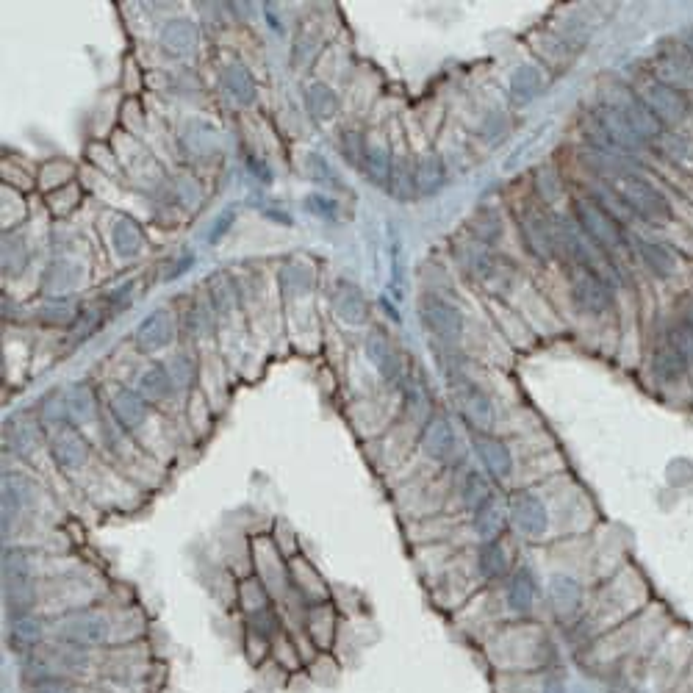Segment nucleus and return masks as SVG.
<instances>
[{
	"instance_id": "58",
	"label": "nucleus",
	"mask_w": 693,
	"mask_h": 693,
	"mask_svg": "<svg viewBox=\"0 0 693 693\" xmlns=\"http://www.w3.org/2000/svg\"><path fill=\"white\" fill-rule=\"evenodd\" d=\"M630 693H652V691H649V688H633Z\"/></svg>"
},
{
	"instance_id": "7",
	"label": "nucleus",
	"mask_w": 693,
	"mask_h": 693,
	"mask_svg": "<svg viewBox=\"0 0 693 693\" xmlns=\"http://www.w3.org/2000/svg\"><path fill=\"white\" fill-rule=\"evenodd\" d=\"M56 638L64 646H75V649H92V646L106 644L109 638V621L103 613L95 610H75L67 613L64 619L56 624Z\"/></svg>"
},
{
	"instance_id": "22",
	"label": "nucleus",
	"mask_w": 693,
	"mask_h": 693,
	"mask_svg": "<svg viewBox=\"0 0 693 693\" xmlns=\"http://www.w3.org/2000/svg\"><path fill=\"white\" fill-rule=\"evenodd\" d=\"M31 502V483L23 475H3V499H0V516H3V535L12 533L14 524L20 522L25 505Z\"/></svg>"
},
{
	"instance_id": "37",
	"label": "nucleus",
	"mask_w": 693,
	"mask_h": 693,
	"mask_svg": "<svg viewBox=\"0 0 693 693\" xmlns=\"http://www.w3.org/2000/svg\"><path fill=\"white\" fill-rule=\"evenodd\" d=\"M544 86H547L544 73H541L535 64H524V67H519V70L513 73L511 95L516 103H530V100H535L541 95Z\"/></svg>"
},
{
	"instance_id": "13",
	"label": "nucleus",
	"mask_w": 693,
	"mask_h": 693,
	"mask_svg": "<svg viewBox=\"0 0 693 693\" xmlns=\"http://www.w3.org/2000/svg\"><path fill=\"white\" fill-rule=\"evenodd\" d=\"M508 516H511L513 527L524 535V538H544L549 533V524H552V516H549V508L544 499L533 494V491H519L513 494L511 505H508Z\"/></svg>"
},
{
	"instance_id": "35",
	"label": "nucleus",
	"mask_w": 693,
	"mask_h": 693,
	"mask_svg": "<svg viewBox=\"0 0 693 693\" xmlns=\"http://www.w3.org/2000/svg\"><path fill=\"white\" fill-rule=\"evenodd\" d=\"M414 183L419 195L430 197L436 195V192H441L444 183H447V167H444V161L436 159V156H427V159L419 161L414 167Z\"/></svg>"
},
{
	"instance_id": "2",
	"label": "nucleus",
	"mask_w": 693,
	"mask_h": 693,
	"mask_svg": "<svg viewBox=\"0 0 693 693\" xmlns=\"http://www.w3.org/2000/svg\"><path fill=\"white\" fill-rule=\"evenodd\" d=\"M574 222L602 256L619 253L627 247V228L608 206H602L594 197H580L574 203Z\"/></svg>"
},
{
	"instance_id": "20",
	"label": "nucleus",
	"mask_w": 693,
	"mask_h": 693,
	"mask_svg": "<svg viewBox=\"0 0 693 693\" xmlns=\"http://www.w3.org/2000/svg\"><path fill=\"white\" fill-rule=\"evenodd\" d=\"M547 599L558 619H574L583 610V585L572 574H555L547 585Z\"/></svg>"
},
{
	"instance_id": "51",
	"label": "nucleus",
	"mask_w": 693,
	"mask_h": 693,
	"mask_svg": "<svg viewBox=\"0 0 693 693\" xmlns=\"http://www.w3.org/2000/svg\"><path fill=\"white\" fill-rule=\"evenodd\" d=\"M233 219H236V211H222L217 217V222H214V231H208L206 233V242L208 244H217L225 233L231 231V225H233Z\"/></svg>"
},
{
	"instance_id": "23",
	"label": "nucleus",
	"mask_w": 693,
	"mask_h": 693,
	"mask_svg": "<svg viewBox=\"0 0 693 693\" xmlns=\"http://www.w3.org/2000/svg\"><path fill=\"white\" fill-rule=\"evenodd\" d=\"M3 441H6V447H9L14 455L31 458V455L39 450V441H42L39 425L28 414L9 416L6 425H3Z\"/></svg>"
},
{
	"instance_id": "38",
	"label": "nucleus",
	"mask_w": 693,
	"mask_h": 693,
	"mask_svg": "<svg viewBox=\"0 0 693 693\" xmlns=\"http://www.w3.org/2000/svg\"><path fill=\"white\" fill-rule=\"evenodd\" d=\"M394 164L389 147L386 145H366L364 172L375 186H391V175H394Z\"/></svg>"
},
{
	"instance_id": "44",
	"label": "nucleus",
	"mask_w": 693,
	"mask_h": 693,
	"mask_svg": "<svg viewBox=\"0 0 693 693\" xmlns=\"http://www.w3.org/2000/svg\"><path fill=\"white\" fill-rule=\"evenodd\" d=\"M666 339L677 347V353L688 361V366H693V325L677 319V322L669 328V336H666Z\"/></svg>"
},
{
	"instance_id": "55",
	"label": "nucleus",
	"mask_w": 693,
	"mask_h": 693,
	"mask_svg": "<svg viewBox=\"0 0 693 693\" xmlns=\"http://www.w3.org/2000/svg\"><path fill=\"white\" fill-rule=\"evenodd\" d=\"M247 170H253V172H256V175H261L264 181H269V178H272L267 167H264V164H261V161H258V159H247Z\"/></svg>"
},
{
	"instance_id": "41",
	"label": "nucleus",
	"mask_w": 693,
	"mask_h": 693,
	"mask_svg": "<svg viewBox=\"0 0 693 693\" xmlns=\"http://www.w3.org/2000/svg\"><path fill=\"white\" fill-rule=\"evenodd\" d=\"M225 89L242 106H250L256 100V81H253V75L247 73V67H242V64H231L225 70Z\"/></svg>"
},
{
	"instance_id": "48",
	"label": "nucleus",
	"mask_w": 693,
	"mask_h": 693,
	"mask_svg": "<svg viewBox=\"0 0 693 693\" xmlns=\"http://www.w3.org/2000/svg\"><path fill=\"white\" fill-rule=\"evenodd\" d=\"M275 627H278V619H275L267 608L250 613V630L256 635H261V638H272V635H275Z\"/></svg>"
},
{
	"instance_id": "9",
	"label": "nucleus",
	"mask_w": 693,
	"mask_h": 693,
	"mask_svg": "<svg viewBox=\"0 0 693 693\" xmlns=\"http://www.w3.org/2000/svg\"><path fill=\"white\" fill-rule=\"evenodd\" d=\"M452 389H455V400H458V408H461L469 430L491 433L497 425V405L491 400V394L469 377H463L461 383H455Z\"/></svg>"
},
{
	"instance_id": "50",
	"label": "nucleus",
	"mask_w": 693,
	"mask_h": 693,
	"mask_svg": "<svg viewBox=\"0 0 693 693\" xmlns=\"http://www.w3.org/2000/svg\"><path fill=\"white\" fill-rule=\"evenodd\" d=\"M344 156L353 161L355 167H364V156H366L364 136L347 134V139H344Z\"/></svg>"
},
{
	"instance_id": "28",
	"label": "nucleus",
	"mask_w": 693,
	"mask_h": 693,
	"mask_svg": "<svg viewBox=\"0 0 693 693\" xmlns=\"http://www.w3.org/2000/svg\"><path fill=\"white\" fill-rule=\"evenodd\" d=\"M111 244H114V253H117V256L131 261V258L142 256V250H145V233H142L136 219L120 214V217L114 219V225H111Z\"/></svg>"
},
{
	"instance_id": "30",
	"label": "nucleus",
	"mask_w": 693,
	"mask_h": 693,
	"mask_svg": "<svg viewBox=\"0 0 693 693\" xmlns=\"http://www.w3.org/2000/svg\"><path fill=\"white\" fill-rule=\"evenodd\" d=\"M42 638H45V627H42V621L34 613L14 616L12 627H9V644H12L14 652H20V655L28 652L31 655L42 644Z\"/></svg>"
},
{
	"instance_id": "33",
	"label": "nucleus",
	"mask_w": 693,
	"mask_h": 693,
	"mask_svg": "<svg viewBox=\"0 0 693 693\" xmlns=\"http://www.w3.org/2000/svg\"><path fill=\"white\" fill-rule=\"evenodd\" d=\"M655 145L674 167H680V170H685L688 175H693V136L666 131V134L657 139Z\"/></svg>"
},
{
	"instance_id": "1",
	"label": "nucleus",
	"mask_w": 693,
	"mask_h": 693,
	"mask_svg": "<svg viewBox=\"0 0 693 693\" xmlns=\"http://www.w3.org/2000/svg\"><path fill=\"white\" fill-rule=\"evenodd\" d=\"M610 186H613V195L619 200V206L627 214L652 222V225H663L671 219V200L663 189H657L655 183L644 175L619 170L610 178Z\"/></svg>"
},
{
	"instance_id": "52",
	"label": "nucleus",
	"mask_w": 693,
	"mask_h": 693,
	"mask_svg": "<svg viewBox=\"0 0 693 693\" xmlns=\"http://www.w3.org/2000/svg\"><path fill=\"white\" fill-rule=\"evenodd\" d=\"M28 693H78V691H75L70 682H64L61 677H53V680L34 682Z\"/></svg>"
},
{
	"instance_id": "56",
	"label": "nucleus",
	"mask_w": 693,
	"mask_h": 693,
	"mask_svg": "<svg viewBox=\"0 0 693 693\" xmlns=\"http://www.w3.org/2000/svg\"><path fill=\"white\" fill-rule=\"evenodd\" d=\"M680 319H682V322H688V325H693V297H688V300L682 303Z\"/></svg>"
},
{
	"instance_id": "54",
	"label": "nucleus",
	"mask_w": 693,
	"mask_h": 693,
	"mask_svg": "<svg viewBox=\"0 0 693 693\" xmlns=\"http://www.w3.org/2000/svg\"><path fill=\"white\" fill-rule=\"evenodd\" d=\"M541 693H569L566 682L560 680L558 674H547L544 682H541Z\"/></svg>"
},
{
	"instance_id": "57",
	"label": "nucleus",
	"mask_w": 693,
	"mask_h": 693,
	"mask_svg": "<svg viewBox=\"0 0 693 693\" xmlns=\"http://www.w3.org/2000/svg\"><path fill=\"white\" fill-rule=\"evenodd\" d=\"M680 42H682V45H685V48L691 50V56H693V28H688V31L682 34Z\"/></svg>"
},
{
	"instance_id": "45",
	"label": "nucleus",
	"mask_w": 693,
	"mask_h": 693,
	"mask_svg": "<svg viewBox=\"0 0 693 693\" xmlns=\"http://www.w3.org/2000/svg\"><path fill=\"white\" fill-rule=\"evenodd\" d=\"M39 317H42V322H48V325H70V322H78L75 308L67 303V300H50V303L39 311Z\"/></svg>"
},
{
	"instance_id": "15",
	"label": "nucleus",
	"mask_w": 693,
	"mask_h": 693,
	"mask_svg": "<svg viewBox=\"0 0 693 693\" xmlns=\"http://www.w3.org/2000/svg\"><path fill=\"white\" fill-rule=\"evenodd\" d=\"M472 447H475L477 458L483 463L486 472L494 483H502L513 475V452L508 441H502L494 433H475L472 430Z\"/></svg>"
},
{
	"instance_id": "31",
	"label": "nucleus",
	"mask_w": 693,
	"mask_h": 693,
	"mask_svg": "<svg viewBox=\"0 0 693 693\" xmlns=\"http://www.w3.org/2000/svg\"><path fill=\"white\" fill-rule=\"evenodd\" d=\"M197 42H200V34H197L195 23L189 20H170L161 28V45L172 56H189L197 48Z\"/></svg>"
},
{
	"instance_id": "6",
	"label": "nucleus",
	"mask_w": 693,
	"mask_h": 693,
	"mask_svg": "<svg viewBox=\"0 0 693 693\" xmlns=\"http://www.w3.org/2000/svg\"><path fill=\"white\" fill-rule=\"evenodd\" d=\"M419 317H422V325H425L433 336H436L441 344H458V339L463 336V314L458 305L441 297L436 292H425L419 297Z\"/></svg>"
},
{
	"instance_id": "29",
	"label": "nucleus",
	"mask_w": 693,
	"mask_h": 693,
	"mask_svg": "<svg viewBox=\"0 0 693 693\" xmlns=\"http://www.w3.org/2000/svg\"><path fill=\"white\" fill-rule=\"evenodd\" d=\"M508 519H511V516L505 513V508L499 505L497 499H491L483 508H477V511L472 513V530H475V535L480 538V544H483V541H499L502 533H505V527H508Z\"/></svg>"
},
{
	"instance_id": "34",
	"label": "nucleus",
	"mask_w": 693,
	"mask_h": 693,
	"mask_svg": "<svg viewBox=\"0 0 693 693\" xmlns=\"http://www.w3.org/2000/svg\"><path fill=\"white\" fill-rule=\"evenodd\" d=\"M175 386H178V383H175V377H172L170 366L153 364L150 369L142 372V377H139V391H142L145 400H170Z\"/></svg>"
},
{
	"instance_id": "47",
	"label": "nucleus",
	"mask_w": 693,
	"mask_h": 693,
	"mask_svg": "<svg viewBox=\"0 0 693 693\" xmlns=\"http://www.w3.org/2000/svg\"><path fill=\"white\" fill-rule=\"evenodd\" d=\"M305 208L322 219H339V203L325 195H308L305 197Z\"/></svg>"
},
{
	"instance_id": "16",
	"label": "nucleus",
	"mask_w": 693,
	"mask_h": 693,
	"mask_svg": "<svg viewBox=\"0 0 693 693\" xmlns=\"http://www.w3.org/2000/svg\"><path fill=\"white\" fill-rule=\"evenodd\" d=\"M522 225V239L524 247L533 253L538 261H552L558 256V242H555V228H552V219H547L538 211H527L519 219Z\"/></svg>"
},
{
	"instance_id": "10",
	"label": "nucleus",
	"mask_w": 693,
	"mask_h": 693,
	"mask_svg": "<svg viewBox=\"0 0 693 693\" xmlns=\"http://www.w3.org/2000/svg\"><path fill=\"white\" fill-rule=\"evenodd\" d=\"M422 450L430 461L455 463L461 458V438L447 414H430L422 427Z\"/></svg>"
},
{
	"instance_id": "53",
	"label": "nucleus",
	"mask_w": 693,
	"mask_h": 693,
	"mask_svg": "<svg viewBox=\"0 0 693 693\" xmlns=\"http://www.w3.org/2000/svg\"><path fill=\"white\" fill-rule=\"evenodd\" d=\"M131 292H134V283H122L120 289H114V292L109 294V305L111 308H125V305L131 303Z\"/></svg>"
},
{
	"instance_id": "43",
	"label": "nucleus",
	"mask_w": 693,
	"mask_h": 693,
	"mask_svg": "<svg viewBox=\"0 0 693 693\" xmlns=\"http://www.w3.org/2000/svg\"><path fill=\"white\" fill-rule=\"evenodd\" d=\"M39 416H42V422L48 425V430L50 427L70 422V416H67V397H64L61 391L45 394L42 402H39Z\"/></svg>"
},
{
	"instance_id": "3",
	"label": "nucleus",
	"mask_w": 693,
	"mask_h": 693,
	"mask_svg": "<svg viewBox=\"0 0 693 693\" xmlns=\"http://www.w3.org/2000/svg\"><path fill=\"white\" fill-rule=\"evenodd\" d=\"M3 599L9 616H25L37 605V583L31 572V558L23 549L3 552Z\"/></svg>"
},
{
	"instance_id": "49",
	"label": "nucleus",
	"mask_w": 693,
	"mask_h": 693,
	"mask_svg": "<svg viewBox=\"0 0 693 693\" xmlns=\"http://www.w3.org/2000/svg\"><path fill=\"white\" fill-rule=\"evenodd\" d=\"M308 172H311V178L317 183H322V181H328L330 186H339L336 183V175H333V170H330V164L322 156H317V153H311L308 156Z\"/></svg>"
},
{
	"instance_id": "18",
	"label": "nucleus",
	"mask_w": 693,
	"mask_h": 693,
	"mask_svg": "<svg viewBox=\"0 0 693 693\" xmlns=\"http://www.w3.org/2000/svg\"><path fill=\"white\" fill-rule=\"evenodd\" d=\"M366 358L372 361V366L377 369V375L383 377L386 383H400L402 380V361L400 353L394 350L391 339L383 333V330H372L366 336Z\"/></svg>"
},
{
	"instance_id": "26",
	"label": "nucleus",
	"mask_w": 693,
	"mask_h": 693,
	"mask_svg": "<svg viewBox=\"0 0 693 693\" xmlns=\"http://www.w3.org/2000/svg\"><path fill=\"white\" fill-rule=\"evenodd\" d=\"M333 305H336V314H339L341 322L350 325V328L364 325L366 317H369V305H366L364 292H361V286H355L353 280H339L336 283Z\"/></svg>"
},
{
	"instance_id": "25",
	"label": "nucleus",
	"mask_w": 693,
	"mask_h": 693,
	"mask_svg": "<svg viewBox=\"0 0 693 693\" xmlns=\"http://www.w3.org/2000/svg\"><path fill=\"white\" fill-rule=\"evenodd\" d=\"M147 414H150V405L142 397V391L134 389H120L114 397H111V416L114 422L122 427V430H136V427L145 425Z\"/></svg>"
},
{
	"instance_id": "40",
	"label": "nucleus",
	"mask_w": 693,
	"mask_h": 693,
	"mask_svg": "<svg viewBox=\"0 0 693 693\" xmlns=\"http://www.w3.org/2000/svg\"><path fill=\"white\" fill-rule=\"evenodd\" d=\"M305 109L314 120H330L339 109V98L328 84H311L305 89Z\"/></svg>"
},
{
	"instance_id": "36",
	"label": "nucleus",
	"mask_w": 693,
	"mask_h": 693,
	"mask_svg": "<svg viewBox=\"0 0 693 693\" xmlns=\"http://www.w3.org/2000/svg\"><path fill=\"white\" fill-rule=\"evenodd\" d=\"M491 483H494V480H491L486 472H477V469L466 472V475H463V480H461V502L463 505L475 513L477 508H483L486 502H491V499H494Z\"/></svg>"
},
{
	"instance_id": "39",
	"label": "nucleus",
	"mask_w": 693,
	"mask_h": 693,
	"mask_svg": "<svg viewBox=\"0 0 693 693\" xmlns=\"http://www.w3.org/2000/svg\"><path fill=\"white\" fill-rule=\"evenodd\" d=\"M461 261L466 272L477 280H491L497 275V258L491 256L486 244H466L461 250Z\"/></svg>"
},
{
	"instance_id": "11",
	"label": "nucleus",
	"mask_w": 693,
	"mask_h": 693,
	"mask_svg": "<svg viewBox=\"0 0 693 693\" xmlns=\"http://www.w3.org/2000/svg\"><path fill=\"white\" fill-rule=\"evenodd\" d=\"M657 81L674 86V89H682L688 92L693 89V56L691 50L682 45L680 39H671V42H660L655 56V73H652Z\"/></svg>"
},
{
	"instance_id": "5",
	"label": "nucleus",
	"mask_w": 693,
	"mask_h": 693,
	"mask_svg": "<svg viewBox=\"0 0 693 693\" xmlns=\"http://www.w3.org/2000/svg\"><path fill=\"white\" fill-rule=\"evenodd\" d=\"M605 103H608L610 109L619 111L621 117L633 125V131L644 139L646 145H649V142L655 145L657 139L666 134V128L660 125V120L649 111V106L641 100V95H638L635 89H630V86H613L608 95H605Z\"/></svg>"
},
{
	"instance_id": "4",
	"label": "nucleus",
	"mask_w": 693,
	"mask_h": 693,
	"mask_svg": "<svg viewBox=\"0 0 693 693\" xmlns=\"http://www.w3.org/2000/svg\"><path fill=\"white\" fill-rule=\"evenodd\" d=\"M638 95H641V100L649 106V111L655 114L666 131L669 128H680L682 122L691 117V98H688V92L657 81L655 75L646 78L644 86L638 89Z\"/></svg>"
},
{
	"instance_id": "14",
	"label": "nucleus",
	"mask_w": 693,
	"mask_h": 693,
	"mask_svg": "<svg viewBox=\"0 0 693 693\" xmlns=\"http://www.w3.org/2000/svg\"><path fill=\"white\" fill-rule=\"evenodd\" d=\"M48 444L56 463H59L61 469H67V472L81 469L86 463V458H89V444H86V438L81 436V430H78V425H73V422L50 427Z\"/></svg>"
},
{
	"instance_id": "46",
	"label": "nucleus",
	"mask_w": 693,
	"mask_h": 693,
	"mask_svg": "<svg viewBox=\"0 0 693 693\" xmlns=\"http://www.w3.org/2000/svg\"><path fill=\"white\" fill-rule=\"evenodd\" d=\"M280 280H283V289H286L289 294H305L308 289H311V272H305L303 267H292V264H286Z\"/></svg>"
},
{
	"instance_id": "21",
	"label": "nucleus",
	"mask_w": 693,
	"mask_h": 693,
	"mask_svg": "<svg viewBox=\"0 0 693 693\" xmlns=\"http://www.w3.org/2000/svg\"><path fill=\"white\" fill-rule=\"evenodd\" d=\"M635 250H638V258L644 261L646 272L657 280H671L677 278L680 272V258L671 250L669 244L655 242V239H635Z\"/></svg>"
},
{
	"instance_id": "42",
	"label": "nucleus",
	"mask_w": 693,
	"mask_h": 693,
	"mask_svg": "<svg viewBox=\"0 0 693 693\" xmlns=\"http://www.w3.org/2000/svg\"><path fill=\"white\" fill-rule=\"evenodd\" d=\"M469 231L475 236L477 244H497L502 239V219L494 214V211H480L472 222H469Z\"/></svg>"
},
{
	"instance_id": "32",
	"label": "nucleus",
	"mask_w": 693,
	"mask_h": 693,
	"mask_svg": "<svg viewBox=\"0 0 693 693\" xmlns=\"http://www.w3.org/2000/svg\"><path fill=\"white\" fill-rule=\"evenodd\" d=\"M67 397V416L73 425H86L92 422L98 414V402H95V391L89 383H73L70 389L64 391Z\"/></svg>"
},
{
	"instance_id": "12",
	"label": "nucleus",
	"mask_w": 693,
	"mask_h": 693,
	"mask_svg": "<svg viewBox=\"0 0 693 693\" xmlns=\"http://www.w3.org/2000/svg\"><path fill=\"white\" fill-rule=\"evenodd\" d=\"M594 125L596 139H602L599 150H605V145H608V150H616V153H638L646 145L644 139L633 131V125L624 120L619 111L610 109L608 103H602L594 111Z\"/></svg>"
},
{
	"instance_id": "19",
	"label": "nucleus",
	"mask_w": 693,
	"mask_h": 693,
	"mask_svg": "<svg viewBox=\"0 0 693 693\" xmlns=\"http://www.w3.org/2000/svg\"><path fill=\"white\" fill-rule=\"evenodd\" d=\"M538 599V580H535L533 569L519 566L516 572L508 574L505 583V605L513 616H530Z\"/></svg>"
},
{
	"instance_id": "24",
	"label": "nucleus",
	"mask_w": 693,
	"mask_h": 693,
	"mask_svg": "<svg viewBox=\"0 0 693 693\" xmlns=\"http://www.w3.org/2000/svg\"><path fill=\"white\" fill-rule=\"evenodd\" d=\"M649 366H652L655 380L671 383V386H674V383H682L685 375H688V369H691L688 361L677 353V347H674L669 339L657 341L655 350H652V358H649Z\"/></svg>"
},
{
	"instance_id": "8",
	"label": "nucleus",
	"mask_w": 693,
	"mask_h": 693,
	"mask_svg": "<svg viewBox=\"0 0 693 693\" xmlns=\"http://www.w3.org/2000/svg\"><path fill=\"white\" fill-rule=\"evenodd\" d=\"M569 289H572L574 305L585 311V314H605L613 305V289H610L608 278L599 269L572 267L569 272Z\"/></svg>"
},
{
	"instance_id": "27",
	"label": "nucleus",
	"mask_w": 693,
	"mask_h": 693,
	"mask_svg": "<svg viewBox=\"0 0 693 693\" xmlns=\"http://www.w3.org/2000/svg\"><path fill=\"white\" fill-rule=\"evenodd\" d=\"M475 566L486 583H499V580H508L511 574V555L502 547V541H483L477 549Z\"/></svg>"
},
{
	"instance_id": "17",
	"label": "nucleus",
	"mask_w": 693,
	"mask_h": 693,
	"mask_svg": "<svg viewBox=\"0 0 693 693\" xmlns=\"http://www.w3.org/2000/svg\"><path fill=\"white\" fill-rule=\"evenodd\" d=\"M175 339V319L170 311H153L136 328V350L139 353H159Z\"/></svg>"
}]
</instances>
